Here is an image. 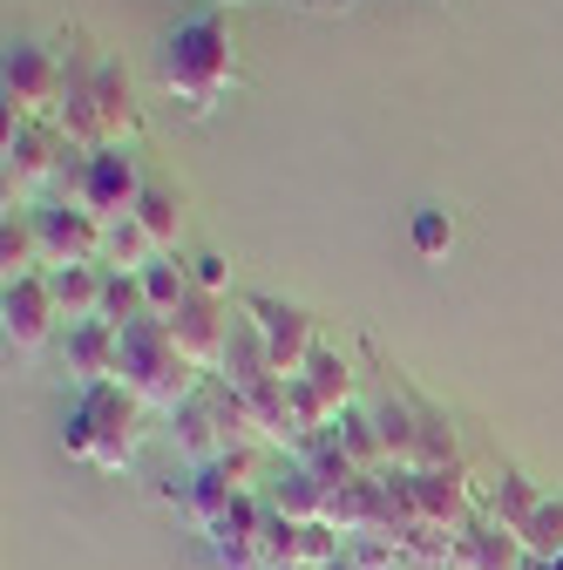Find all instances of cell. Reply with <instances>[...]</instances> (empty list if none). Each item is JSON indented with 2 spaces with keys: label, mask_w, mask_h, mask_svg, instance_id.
Masks as SVG:
<instances>
[{
  "label": "cell",
  "mask_w": 563,
  "mask_h": 570,
  "mask_svg": "<svg viewBox=\"0 0 563 570\" xmlns=\"http://www.w3.org/2000/svg\"><path fill=\"white\" fill-rule=\"evenodd\" d=\"M157 82H164V96L190 116V122H204V116H218V102L238 89V41H231V21L225 14H190V21H177L170 35H164V48H157Z\"/></svg>",
  "instance_id": "obj_1"
},
{
  "label": "cell",
  "mask_w": 563,
  "mask_h": 570,
  "mask_svg": "<svg viewBox=\"0 0 563 570\" xmlns=\"http://www.w3.org/2000/svg\"><path fill=\"white\" fill-rule=\"evenodd\" d=\"M144 401H136L122 381H102V387H76V407L61 421V449L68 462H89L102 475H122L144 449Z\"/></svg>",
  "instance_id": "obj_2"
},
{
  "label": "cell",
  "mask_w": 563,
  "mask_h": 570,
  "mask_svg": "<svg viewBox=\"0 0 563 570\" xmlns=\"http://www.w3.org/2000/svg\"><path fill=\"white\" fill-rule=\"evenodd\" d=\"M116 381L144 401V407H157V414H177L210 374H197L190 361H184V346L170 340V326L164 320H144V326H129L122 333V353H116Z\"/></svg>",
  "instance_id": "obj_3"
},
{
  "label": "cell",
  "mask_w": 563,
  "mask_h": 570,
  "mask_svg": "<svg viewBox=\"0 0 563 570\" xmlns=\"http://www.w3.org/2000/svg\"><path fill=\"white\" fill-rule=\"evenodd\" d=\"M61 89H68L61 48H48V41H8V55H0V96H8L14 122H55L61 116Z\"/></svg>",
  "instance_id": "obj_4"
},
{
  "label": "cell",
  "mask_w": 563,
  "mask_h": 570,
  "mask_svg": "<svg viewBox=\"0 0 563 570\" xmlns=\"http://www.w3.org/2000/svg\"><path fill=\"white\" fill-rule=\"evenodd\" d=\"M68 157H76V142L61 136V122H14L8 116V142H0V164H8V210L41 197V190H55Z\"/></svg>",
  "instance_id": "obj_5"
},
{
  "label": "cell",
  "mask_w": 563,
  "mask_h": 570,
  "mask_svg": "<svg viewBox=\"0 0 563 570\" xmlns=\"http://www.w3.org/2000/svg\"><path fill=\"white\" fill-rule=\"evenodd\" d=\"M238 306L258 320V333H265V346H271V367L286 374V381H299V374L313 367V353H319V326H313V313L293 306V299H271V293H245Z\"/></svg>",
  "instance_id": "obj_6"
},
{
  "label": "cell",
  "mask_w": 563,
  "mask_h": 570,
  "mask_svg": "<svg viewBox=\"0 0 563 570\" xmlns=\"http://www.w3.org/2000/svg\"><path fill=\"white\" fill-rule=\"evenodd\" d=\"M144 190H150V170H144V157H136V142H109V150H96V157H89L82 204L96 210L102 225H116V218H136V204H144Z\"/></svg>",
  "instance_id": "obj_7"
},
{
  "label": "cell",
  "mask_w": 563,
  "mask_h": 570,
  "mask_svg": "<svg viewBox=\"0 0 563 570\" xmlns=\"http://www.w3.org/2000/svg\"><path fill=\"white\" fill-rule=\"evenodd\" d=\"M231 299H210V293H190L164 326H170V340L184 346V361L197 367V374H218V361H225V340H231Z\"/></svg>",
  "instance_id": "obj_8"
},
{
  "label": "cell",
  "mask_w": 563,
  "mask_h": 570,
  "mask_svg": "<svg viewBox=\"0 0 563 570\" xmlns=\"http://www.w3.org/2000/svg\"><path fill=\"white\" fill-rule=\"evenodd\" d=\"M34 225H41V245H48V272H55V265H102V232H109V225L96 218V210L48 197V204L34 210Z\"/></svg>",
  "instance_id": "obj_9"
},
{
  "label": "cell",
  "mask_w": 563,
  "mask_h": 570,
  "mask_svg": "<svg viewBox=\"0 0 563 570\" xmlns=\"http://www.w3.org/2000/svg\"><path fill=\"white\" fill-rule=\"evenodd\" d=\"M0 326H8V346H14V353H41V346L55 340V326H61V306H55V285H48V272H34V278H14L8 293H0Z\"/></svg>",
  "instance_id": "obj_10"
},
{
  "label": "cell",
  "mask_w": 563,
  "mask_h": 570,
  "mask_svg": "<svg viewBox=\"0 0 563 570\" xmlns=\"http://www.w3.org/2000/svg\"><path fill=\"white\" fill-rule=\"evenodd\" d=\"M89 116L102 129V150H109V142H136V136H144V102H136V82H129V68L116 55H102V68H96Z\"/></svg>",
  "instance_id": "obj_11"
},
{
  "label": "cell",
  "mask_w": 563,
  "mask_h": 570,
  "mask_svg": "<svg viewBox=\"0 0 563 570\" xmlns=\"http://www.w3.org/2000/svg\"><path fill=\"white\" fill-rule=\"evenodd\" d=\"M116 353H122V333L109 320H82V326L61 333V361H68V381H76V387L116 381Z\"/></svg>",
  "instance_id": "obj_12"
},
{
  "label": "cell",
  "mask_w": 563,
  "mask_h": 570,
  "mask_svg": "<svg viewBox=\"0 0 563 570\" xmlns=\"http://www.w3.org/2000/svg\"><path fill=\"white\" fill-rule=\"evenodd\" d=\"M170 421V442H177V455L190 462V469H210V462H225L231 455V442H225V421L210 414V401H204V387L177 407V414H164Z\"/></svg>",
  "instance_id": "obj_13"
},
{
  "label": "cell",
  "mask_w": 563,
  "mask_h": 570,
  "mask_svg": "<svg viewBox=\"0 0 563 570\" xmlns=\"http://www.w3.org/2000/svg\"><path fill=\"white\" fill-rule=\"evenodd\" d=\"M455 570H530V557H523V537L516 530L475 517V523L455 530Z\"/></svg>",
  "instance_id": "obj_14"
},
{
  "label": "cell",
  "mask_w": 563,
  "mask_h": 570,
  "mask_svg": "<svg viewBox=\"0 0 563 570\" xmlns=\"http://www.w3.org/2000/svg\"><path fill=\"white\" fill-rule=\"evenodd\" d=\"M278 367H271V346H265V333H258V320L238 306L231 313V340H225V361H218V381H231L238 394L245 387H258V381H271Z\"/></svg>",
  "instance_id": "obj_15"
},
{
  "label": "cell",
  "mask_w": 563,
  "mask_h": 570,
  "mask_svg": "<svg viewBox=\"0 0 563 570\" xmlns=\"http://www.w3.org/2000/svg\"><path fill=\"white\" fill-rule=\"evenodd\" d=\"M55 285V306H61V326H82V320H102V293H109V265H55L48 272Z\"/></svg>",
  "instance_id": "obj_16"
},
{
  "label": "cell",
  "mask_w": 563,
  "mask_h": 570,
  "mask_svg": "<svg viewBox=\"0 0 563 570\" xmlns=\"http://www.w3.org/2000/svg\"><path fill=\"white\" fill-rule=\"evenodd\" d=\"M245 401H251V414H258V435H265V449H299L306 435H299V414H293V387H286V374H271V381H258V387H245Z\"/></svg>",
  "instance_id": "obj_17"
},
{
  "label": "cell",
  "mask_w": 563,
  "mask_h": 570,
  "mask_svg": "<svg viewBox=\"0 0 563 570\" xmlns=\"http://www.w3.org/2000/svg\"><path fill=\"white\" fill-rule=\"evenodd\" d=\"M0 272H8V285L48 272V245H41V225H34L28 204H14L8 218H0Z\"/></svg>",
  "instance_id": "obj_18"
},
{
  "label": "cell",
  "mask_w": 563,
  "mask_h": 570,
  "mask_svg": "<svg viewBox=\"0 0 563 570\" xmlns=\"http://www.w3.org/2000/svg\"><path fill=\"white\" fill-rule=\"evenodd\" d=\"M326 495H333V489H326L306 462H293V455H286V475L271 482L265 503H271L278 517H286V523H326Z\"/></svg>",
  "instance_id": "obj_19"
},
{
  "label": "cell",
  "mask_w": 563,
  "mask_h": 570,
  "mask_svg": "<svg viewBox=\"0 0 563 570\" xmlns=\"http://www.w3.org/2000/svg\"><path fill=\"white\" fill-rule=\"evenodd\" d=\"M333 435H339L346 462H354L360 475H374V482H387V475H394V462H387V442H381V428H374V414H367V407H346V414L333 421Z\"/></svg>",
  "instance_id": "obj_20"
},
{
  "label": "cell",
  "mask_w": 563,
  "mask_h": 570,
  "mask_svg": "<svg viewBox=\"0 0 563 570\" xmlns=\"http://www.w3.org/2000/svg\"><path fill=\"white\" fill-rule=\"evenodd\" d=\"M536 510H543V489H536L523 469H503L496 482H488V503H482V517H488V523H503V530H516V537H523Z\"/></svg>",
  "instance_id": "obj_21"
},
{
  "label": "cell",
  "mask_w": 563,
  "mask_h": 570,
  "mask_svg": "<svg viewBox=\"0 0 563 570\" xmlns=\"http://www.w3.org/2000/svg\"><path fill=\"white\" fill-rule=\"evenodd\" d=\"M136 225L157 238V252H164V258H177V238H184V190H177V184H164V177H150L144 204H136Z\"/></svg>",
  "instance_id": "obj_22"
},
{
  "label": "cell",
  "mask_w": 563,
  "mask_h": 570,
  "mask_svg": "<svg viewBox=\"0 0 563 570\" xmlns=\"http://www.w3.org/2000/svg\"><path fill=\"white\" fill-rule=\"evenodd\" d=\"M164 252H157V238L136 225V218H116L109 232H102V265L109 272H150Z\"/></svg>",
  "instance_id": "obj_23"
},
{
  "label": "cell",
  "mask_w": 563,
  "mask_h": 570,
  "mask_svg": "<svg viewBox=\"0 0 563 570\" xmlns=\"http://www.w3.org/2000/svg\"><path fill=\"white\" fill-rule=\"evenodd\" d=\"M102 320H109L116 333L144 326V320H157V313H150V293H144V272H109V293H102Z\"/></svg>",
  "instance_id": "obj_24"
},
{
  "label": "cell",
  "mask_w": 563,
  "mask_h": 570,
  "mask_svg": "<svg viewBox=\"0 0 563 570\" xmlns=\"http://www.w3.org/2000/svg\"><path fill=\"white\" fill-rule=\"evenodd\" d=\"M306 381H313V394H319V401H326L333 414H346V407H354V367H346L333 346H319V353H313Z\"/></svg>",
  "instance_id": "obj_25"
},
{
  "label": "cell",
  "mask_w": 563,
  "mask_h": 570,
  "mask_svg": "<svg viewBox=\"0 0 563 570\" xmlns=\"http://www.w3.org/2000/svg\"><path fill=\"white\" fill-rule=\"evenodd\" d=\"M144 293H150V313L157 320H170L190 293H197V285H190V272H184V258H157L150 272H144Z\"/></svg>",
  "instance_id": "obj_26"
},
{
  "label": "cell",
  "mask_w": 563,
  "mask_h": 570,
  "mask_svg": "<svg viewBox=\"0 0 563 570\" xmlns=\"http://www.w3.org/2000/svg\"><path fill=\"white\" fill-rule=\"evenodd\" d=\"M523 557L530 563H556L563 557V495H543V510L523 530Z\"/></svg>",
  "instance_id": "obj_27"
},
{
  "label": "cell",
  "mask_w": 563,
  "mask_h": 570,
  "mask_svg": "<svg viewBox=\"0 0 563 570\" xmlns=\"http://www.w3.org/2000/svg\"><path fill=\"white\" fill-rule=\"evenodd\" d=\"M407 238H414L421 258H442V252L455 245V218H448L442 204H421V210H414V225H407Z\"/></svg>",
  "instance_id": "obj_28"
},
{
  "label": "cell",
  "mask_w": 563,
  "mask_h": 570,
  "mask_svg": "<svg viewBox=\"0 0 563 570\" xmlns=\"http://www.w3.org/2000/svg\"><path fill=\"white\" fill-rule=\"evenodd\" d=\"M184 272H190V285H197V293H210V299H231V258H225V252H190V258H184Z\"/></svg>",
  "instance_id": "obj_29"
},
{
  "label": "cell",
  "mask_w": 563,
  "mask_h": 570,
  "mask_svg": "<svg viewBox=\"0 0 563 570\" xmlns=\"http://www.w3.org/2000/svg\"><path fill=\"white\" fill-rule=\"evenodd\" d=\"M258 557H265V570L271 563H299V523H286V517H265V530H258Z\"/></svg>",
  "instance_id": "obj_30"
},
{
  "label": "cell",
  "mask_w": 563,
  "mask_h": 570,
  "mask_svg": "<svg viewBox=\"0 0 563 570\" xmlns=\"http://www.w3.org/2000/svg\"><path fill=\"white\" fill-rule=\"evenodd\" d=\"M204 570H265L258 543H231V537H204Z\"/></svg>",
  "instance_id": "obj_31"
},
{
  "label": "cell",
  "mask_w": 563,
  "mask_h": 570,
  "mask_svg": "<svg viewBox=\"0 0 563 570\" xmlns=\"http://www.w3.org/2000/svg\"><path fill=\"white\" fill-rule=\"evenodd\" d=\"M326 570H360V563H354V557H339V563H326Z\"/></svg>",
  "instance_id": "obj_32"
},
{
  "label": "cell",
  "mask_w": 563,
  "mask_h": 570,
  "mask_svg": "<svg viewBox=\"0 0 563 570\" xmlns=\"http://www.w3.org/2000/svg\"><path fill=\"white\" fill-rule=\"evenodd\" d=\"M530 570H563V557H556V563H530Z\"/></svg>",
  "instance_id": "obj_33"
},
{
  "label": "cell",
  "mask_w": 563,
  "mask_h": 570,
  "mask_svg": "<svg viewBox=\"0 0 563 570\" xmlns=\"http://www.w3.org/2000/svg\"><path fill=\"white\" fill-rule=\"evenodd\" d=\"M271 570H306V563H271Z\"/></svg>",
  "instance_id": "obj_34"
},
{
  "label": "cell",
  "mask_w": 563,
  "mask_h": 570,
  "mask_svg": "<svg viewBox=\"0 0 563 570\" xmlns=\"http://www.w3.org/2000/svg\"><path fill=\"white\" fill-rule=\"evenodd\" d=\"M394 570H421V563H407V557H401V563H394Z\"/></svg>",
  "instance_id": "obj_35"
}]
</instances>
